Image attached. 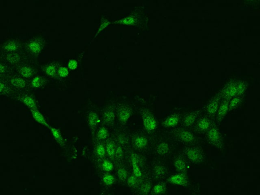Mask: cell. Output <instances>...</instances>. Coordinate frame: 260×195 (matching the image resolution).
<instances>
[{
	"mask_svg": "<svg viewBox=\"0 0 260 195\" xmlns=\"http://www.w3.org/2000/svg\"><path fill=\"white\" fill-rule=\"evenodd\" d=\"M131 159L134 174L136 177H140L141 176V172L138 166V157L137 155L133 154L132 155Z\"/></svg>",
	"mask_w": 260,
	"mask_h": 195,
	"instance_id": "8992f818",
	"label": "cell"
},
{
	"mask_svg": "<svg viewBox=\"0 0 260 195\" xmlns=\"http://www.w3.org/2000/svg\"><path fill=\"white\" fill-rule=\"evenodd\" d=\"M240 102V100L239 98H234L233 99L232 101H231L230 103L229 104V108L230 110H232L234 108H235L236 106L239 104V103Z\"/></svg>",
	"mask_w": 260,
	"mask_h": 195,
	"instance_id": "4316f807",
	"label": "cell"
},
{
	"mask_svg": "<svg viewBox=\"0 0 260 195\" xmlns=\"http://www.w3.org/2000/svg\"><path fill=\"white\" fill-rule=\"evenodd\" d=\"M5 67L2 65L0 64V73H3L5 71Z\"/></svg>",
	"mask_w": 260,
	"mask_h": 195,
	"instance_id": "7bdbcfd3",
	"label": "cell"
},
{
	"mask_svg": "<svg viewBox=\"0 0 260 195\" xmlns=\"http://www.w3.org/2000/svg\"><path fill=\"white\" fill-rule=\"evenodd\" d=\"M107 151L110 156H113L116 153L115 145L112 142H110L107 144Z\"/></svg>",
	"mask_w": 260,
	"mask_h": 195,
	"instance_id": "d6986e66",
	"label": "cell"
},
{
	"mask_svg": "<svg viewBox=\"0 0 260 195\" xmlns=\"http://www.w3.org/2000/svg\"><path fill=\"white\" fill-rule=\"evenodd\" d=\"M219 108L218 102L217 100H214L208 104L207 110L209 115H213L217 112Z\"/></svg>",
	"mask_w": 260,
	"mask_h": 195,
	"instance_id": "52a82bcc",
	"label": "cell"
},
{
	"mask_svg": "<svg viewBox=\"0 0 260 195\" xmlns=\"http://www.w3.org/2000/svg\"><path fill=\"white\" fill-rule=\"evenodd\" d=\"M5 48L8 51H13L16 50V45L14 43L10 42L6 45Z\"/></svg>",
	"mask_w": 260,
	"mask_h": 195,
	"instance_id": "836d02e7",
	"label": "cell"
},
{
	"mask_svg": "<svg viewBox=\"0 0 260 195\" xmlns=\"http://www.w3.org/2000/svg\"><path fill=\"white\" fill-rule=\"evenodd\" d=\"M21 73L23 76L28 77L32 75V70L29 68L23 67L21 69Z\"/></svg>",
	"mask_w": 260,
	"mask_h": 195,
	"instance_id": "cb8c5ba5",
	"label": "cell"
},
{
	"mask_svg": "<svg viewBox=\"0 0 260 195\" xmlns=\"http://www.w3.org/2000/svg\"><path fill=\"white\" fill-rule=\"evenodd\" d=\"M150 186L149 184H146L142 186V192L144 194H147L150 191Z\"/></svg>",
	"mask_w": 260,
	"mask_h": 195,
	"instance_id": "f35d334b",
	"label": "cell"
},
{
	"mask_svg": "<svg viewBox=\"0 0 260 195\" xmlns=\"http://www.w3.org/2000/svg\"><path fill=\"white\" fill-rule=\"evenodd\" d=\"M96 151L98 155L102 157L105 155V149H104V146L102 145H100L98 146L96 149Z\"/></svg>",
	"mask_w": 260,
	"mask_h": 195,
	"instance_id": "d6a6232c",
	"label": "cell"
},
{
	"mask_svg": "<svg viewBox=\"0 0 260 195\" xmlns=\"http://www.w3.org/2000/svg\"><path fill=\"white\" fill-rule=\"evenodd\" d=\"M116 155H117L118 157H121L122 155V148H120V147H118L117 150H116Z\"/></svg>",
	"mask_w": 260,
	"mask_h": 195,
	"instance_id": "b9f144b4",
	"label": "cell"
},
{
	"mask_svg": "<svg viewBox=\"0 0 260 195\" xmlns=\"http://www.w3.org/2000/svg\"><path fill=\"white\" fill-rule=\"evenodd\" d=\"M33 115L34 119H35L36 121L39 122V123H41L48 126V125L46 123L45 120L44 119L42 115H41V113H39L38 111H37L36 110H33Z\"/></svg>",
	"mask_w": 260,
	"mask_h": 195,
	"instance_id": "4fadbf2b",
	"label": "cell"
},
{
	"mask_svg": "<svg viewBox=\"0 0 260 195\" xmlns=\"http://www.w3.org/2000/svg\"><path fill=\"white\" fill-rule=\"evenodd\" d=\"M180 139L184 142H190L194 139V136L192 133L188 131H183L180 134Z\"/></svg>",
	"mask_w": 260,
	"mask_h": 195,
	"instance_id": "8fae6325",
	"label": "cell"
},
{
	"mask_svg": "<svg viewBox=\"0 0 260 195\" xmlns=\"http://www.w3.org/2000/svg\"><path fill=\"white\" fill-rule=\"evenodd\" d=\"M142 119L144 125L147 130L152 131L156 128V121L152 115L148 113H144L142 115Z\"/></svg>",
	"mask_w": 260,
	"mask_h": 195,
	"instance_id": "6da1fadb",
	"label": "cell"
},
{
	"mask_svg": "<svg viewBox=\"0 0 260 195\" xmlns=\"http://www.w3.org/2000/svg\"><path fill=\"white\" fill-rule=\"evenodd\" d=\"M23 101L29 107L34 108L35 106V104L34 100L30 97H29V96L25 97L23 99Z\"/></svg>",
	"mask_w": 260,
	"mask_h": 195,
	"instance_id": "603a6c76",
	"label": "cell"
},
{
	"mask_svg": "<svg viewBox=\"0 0 260 195\" xmlns=\"http://www.w3.org/2000/svg\"><path fill=\"white\" fill-rule=\"evenodd\" d=\"M137 182V180L135 176H131L128 180V184L130 186H134Z\"/></svg>",
	"mask_w": 260,
	"mask_h": 195,
	"instance_id": "74e56055",
	"label": "cell"
},
{
	"mask_svg": "<svg viewBox=\"0 0 260 195\" xmlns=\"http://www.w3.org/2000/svg\"><path fill=\"white\" fill-rule=\"evenodd\" d=\"M188 158L193 161H197L201 158V154L199 150L195 148H190L187 152Z\"/></svg>",
	"mask_w": 260,
	"mask_h": 195,
	"instance_id": "277c9868",
	"label": "cell"
},
{
	"mask_svg": "<svg viewBox=\"0 0 260 195\" xmlns=\"http://www.w3.org/2000/svg\"><path fill=\"white\" fill-rule=\"evenodd\" d=\"M131 112L128 108H124L120 110L119 117L120 121L122 122H125L130 118Z\"/></svg>",
	"mask_w": 260,
	"mask_h": 195,
	"instance_id": "ba28073f",
	"label": "cell"
},
{
	"mask_svg": "<svg viewBox=\"0 0 260 195\" xmlns=\"http://www.w3.org/2000/svg\"><path fill=\"white\" fill-rule=\"evenodd\" d=\"M196 118V115L194 113L190 114L184 119V123L186 126H190L194 123Z\"/></svg>",
	"mask_w": 260,
	"mask_h": 195,
	"instance_id": "ac0fdd59",
	"label": "cell"
},
{
	"mask_svg": "<svg viewBox=\"0 0 260 195\" xmlns=\"http://www.w3.org/2000/svg\"><path fill=\"white\" fill-rule=\"evenodd\" d=\"M228 110V102L227 101H225L221 104L219 107V110L218 111L217 116V121L218 123H220L223 119H224L226 115Z\"/></svg>",
	"mask_w": 260,
	"mask_h": 195,
	"instance_id": "3957f363",
	"label": "cell"
},
{
	"mask_svg": "<svg viewBox=\"0 0 260 195\" xmlns=\"http://www.w3.org/2000/svg\"><path fill=\"white\" fill-rule=\"evenodd\" d=\"M169 150V146L165 142L161 143L157 147V151L160 155L166 154Z\"/></svg>",
	"mask_w": 260,
	"mask_h": 195,
	"instance_id": "7c38bea8",
	"label": "cell"
},
{
	"mask_svg": "<svg viewBox=\"0 0 260 195\" xmlns=\"http://www.w3.org/2000/svg\"><path fill=\"white\" fill-rule=\"evenodd\" d=\"M102 167L104 170L106 171H110L112 170L113 169V164L108 161H105L102 165Z\"/></svg>",
	"mask_w": 260,
	"mask_h": 195,
	"instance_id": "d4e9b609",
	"label": "cell"
},
{
	"mask_svg": "<svg viewBox=\"0 0 260 195\" xmlns=\"http://www.w3.org/2000/svg\"><path fill=\"white\" fill-rule=\"evenodd\" d=\"M88 121L90 125L92 127H95L100 122V119L97 115L95 112H92L89 115Z\"/></svg>",
	"mask_w": 260,
	"mask_h": 195,
	"instance_id": "30bf717a",
	"label": "cell"
},
{
	"mask_svg": "<svg viewBox=\"0 0 260 195\" xmlns=\"http://www.w3.org/2000/svg\"><path fill=\"white\" fill-rule=\"evenodd\" d=\"M8 60L11 63H16L19 61V56L16 54H10L8 56Z\"/></svg>",
	"mask_w": 260,
	"mask_h": 195,
	"instance_id": "83f0119b",
	"label": "cell"
},
{
	"mask_svg": "<svg viewBox=\"0 0 260 195\" xmlns=\"http://www.w3.org/2000/svg\"><path fill=\"white\" fill-rule=\"evenodd\" d=\"M29 48L32 52H37L40 50V46L38 43L36 42H32L29 44Z\"/></svg>",
	"mask_w": 260,
	"mask_h": 195,
	"instance_id": "f546056e",
	"label": "cell"
},
{
	"mask_svg": "<svg viewBox=\"0 0 260 195\" xmlns=\"http://www.w3.org/2000/svg\"><path fill=\"white\" fill-rule=\"evenodd\" d=\"M59 74L60 76L62 77H66L68 75V70L64 67H61L59 69Z\"/></svg>",
	"mask_w": 260,
	"mask_h": 195,
	"instance_id": "d590c367",
	"label": "cell"
},
{
	"mask_svg": "<svg viewBox=\"0 0 260 195\" xmlns=\"http://www.w3.org/2000/svg\"><path fill=\"white\" fill-rule=\"evenodd\" d=\"M178 122V119L176 116H171L168 118L164 123L165 126L166 127H172L175 126Z\"/></svg>",
	"mask_w": 260,
	"mask_h": 195,
	"instance_id": "5bb4252c",
	"label": "cell"
},
{
	"mask_svg": "<svg viewBox=\"0 0 260 195\" xmlns=\"http://www.w3.org/2000/svg\"><path fill=\"white\" fill-rule=\"evenodd\" d=\"M55 69L52 66H49L46 69V73L49 75H53L55 73Z\"/></svg>",
	"mask_w": 260,
	"mask_h": 195,
	"instance_id": "ab89813d",
	"label": "cell"
},
{
	"mask_svg": "<svg viewBox=\"0 0 260 195\" xmlns=\"http://www.w3.org/2000/svg\"><path fill=\"white\" fill-rule=\"evenodd\" d=\"M11 82L13 85L16 87L23 88L25 86V82L23 79L21 78H14L11 80Z\"/></svg>",
	"mask_w": 260,
	"mask_h": 195,
	"instance_id": "44dd1931",
	"label": "cell"
},
{
	"mask_svg": "<svg viewBox=\"0 0 260 195\" xmlns=\"http://www.w3.org/2000/svg\"><path fill=\"white\" fill-rule=\"evenodd\" d=\"M104 182L107 185H111L114 182V178L112 176L110 175H106L103 177Z\"/></svg>",
	"mask_w": 260,
	"mask_h": 195,
	"instance_id": "4dcf8cb0",
	"label": "cell"
},
{
	"mask_svg": "<svg viewBox=\"0 0 260 195\" xmlns=\"http://www.w3.org/2000/svg\"><path fill=\"white\" fill-rule=\"evenodd\" d=\"M108 132L105 128H102L99 131L98 133V137L101 139H105L108 136Z\"/></svg>",
	"mask_w": 260,
	"mask_h": 195,
	"instance_id": "7402d4cb",
	"label": "cell"
},
{
	"mask_svg": "<svg viewBox=\"0 0 260 195\" xmlns=\"http://www.w3.org/2000/svg\"><path fill=\"white\" fill-rule=\"evenodd\" d=\"M147 139L144 137H138L135 140V145L138 148L144 147L147 144Z\"/></svg>",
	"mask_w": 260,
	"mask_h": 195,
	"instance_id": "9a60e30c",
	"label": "cell"
},
{
	"mask_svg": "<svg viewBox=\"0 0 260 195\" xmlns=\"http://www.w3.org/2000/svg\"><path fill=\"white\" fill-rule=\"evenodd\" d=\"M174 165L179 170H184L186 168V163L181 159H177L174 163Z\"/></svg>",
	"mask_w": 260,
	"mask_h": 195,
	"instance_id": "ffe728a7",
	"label": "cell"
},
{
	"mask_svg": "<svg viewBox=\"0 0 260 195\" xmlns=\"http://www.w3.org/2000/svg\"><path fill=\"white\" fill-rule=\"evenodd\" d=\"M164 169L162 166H156L155 168V173L157 175H162L164 173Z\"/></svg>",
	"mask_w": 260,
	"mask_h": 195,
	"instance_id": "8d00e7d4",
	"label": "cell"
},
{
	"mask_svg": "<svg viewBox=\"0 0 260 195\" xmlns=\"http://www.w3.org/2000/svg\"><path fill=\"white\" fill-rule=\"evenodd\" d=\"M118 176L120 180H124L127 178V173L126 171L124 169H121L118 170Z\"/></svg>",
	"mask_w": 260,
	"mask_h": 195,
	"instance_id": "f1b7e54d",
	"label": "cell"
},
{
	"mask_svg": "<svg viewBox=\"0 0 260 195\" xmlns=\"http://www.w3.org/2000/svg\"><path fill=\"white\" fill-rule=\"evenodd\" d=\"M238 85L236 84H232L230 85L228 88L226 90L225 94H226L227 96L228 97H231V96H234L235 94L237 93L238 92Z\"/></svg>",
	"mask_w": 260,
	"mask_h": 195,
	"instance_id": "9c48e42d",
	"label": "cell"
},
{
	"mask_svg": "<svg viewBox=\"0 0 260 195\" xmlns=\"http://www.w3.org/2000/svg\"><path fill=\"white\" fill-rule=\"evenodd\" d=\"M210 126V123L207 119H202L198 123V128L201 130H205L207 129Z\"/></svg>",
	"mask_w": 260,
	"mask_h": 195,
	"instance_id": "2e32d148",
	"label": "cell"
},
{
	"mask_svg": "<svg viewBox=\"0 0 260 195\" xmlns=\"http://www.w3.org/2000/svg\"><path fill=\"white\" fill-rule=\"evenodd\" d=\"M4 88V86L3 84L2 83H0V92H1Z\"/></svg>",
	"mask_w": 260,
	"mask_h": 195,
	"instance_id": "ee69618b",
	"label": "cell"
},
{
	"mask_svg": "<svg viewBox=\"0 0 260 195\" xmlns=\"http://www.w3.org/2000/svg\"><path fill=\"white\" fill-rule=\"evenodd\" d=\"M51 130L52 134L53 135L55 139L57 140V141L59 143H63V138H62L61 134L59 132V131L55 128H51Z\"/></svg>",
	"mask_w": 260,
	"mask_h": 195,
	"instance_id": "e0dca14e",
	"label": "cell"
},
{
	"mask_svg": "<svg viewBox=\"0 0 260 195\" xmlns=\"http://www.w3.org/2000/svg\"><path fill=\"white\" fill-rule=\"evenodd\" d=\"M208 138L209 141L217 145V144L220 143V134L216 128H211L208 131Z\"/></svg>",
	"mask_w": 260,
	"mask_h": 195,
	"instance_id": "7a4b0ae2",
	"label": "cell"
},
{
	"mask_svg": "<svg viewBox=\"0 0 260 195\" xmlns=\"http://www.w3.org/2000/svg\"><path fill=\"white\" fill-rule=\"evenodd\" d=\"M169 181L172 184L177 185H184L186 182V179L184 176L182 174H176L170 177Z\"/></svg>",
	"mask_w": 260,
	"mask_h": 195,
	"instance_id": "5b68a950",
	"label": "cell"
},
{
	"mask_svg": "<svg viewBox=\"0 0 260 195\" xmlns=\"http://www.w3.org/2000/svg\"><path fill=\"white\" fill-rule=\"evenodd\" d=\"M164 190V188L161 184L156 185V186H154V192L156 193V194H159V193H162V192H163Z\"/></svg>",
	"mask_w": 260,
	"mask_h": 195,
	"instance_id": "e575fe53",
	"label": "cell"
},
{
	"mask_svg": "<svg viewBox=\"0 0 260 195\" xmlns=\"http://www.w3.org/2000/svg\"><path fill=\"white\" fill-rule=\"evenodd\" d=\"M42 80L40 77H37L33 79L32 81V84L35 87H39L42 84Z\"/></svg>",
	"mask_w": 260,
	"mask_h": 195,
	"instance_id": "1f68e13d",
	"label": "cell"
},
{
	"mask_svg": "<svg viewBox=\"0 0 260 195\" xmlns=\"http://www.w3.org/2000/svg\"><path fill=\"white\" fill-rule=\"evenodd\" d=\"M77 62L75 61H71L69 63V67L71 69H75L77 67Z\"/></svg>",
	"mask_w": 260,
	"mask_h": 195,
	"instance_id": "60d3db41",
	"label": "cell"
},
{
	"mask_svg": "<svg viewBox=\"0 0 260 195\" xmlns=\"http://www.w3.org/2000/svg\"><path fill=\"white\" fill-rule=\"evenodd\" d=\"M104 118L106 121L107 122L108 121L110 122V121H113V119H114V115L112 111H107L105 113Z\"/></svg>",
	"mask_w": 260,
	"mask_h": 195,
	"instance_id": "484cf974",
	"label": "cell"
}]
</instances>
